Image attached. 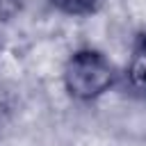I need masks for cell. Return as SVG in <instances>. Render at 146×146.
<instances>
[{"label": "cell", "instance_id": "1", "mask_svg": "<svg viewBox=\"0 0 146 146\" xmlns=\"http://www.w3.org/2000/svg\"><path fill=\"white\" fill-rule=\"evenodd\" d=\"M64 82L71 96L89 100L100 96L114 82V68L100 52L80 50L68 59L64 68Z\"/></svg>", "mask_w": 146, "mask_h": 146}, {"label": "cell", "instance_id": "2", "mask_svg": "<svg viewBox=\"0 0 146 146\" xmlns=\"http://www.w3.org/2000/svg\"><path fill=\"white\" fill-rule=\"evenodd\" d=\"M128 78L135 91H139L141 96H146V43L139 46L130 59L128 66Z\"/></svg>", "mask_w": 146, "mask_h": 146}, {"label": "cell", "instance_id": "3", "mask_svg": "<svg viewBox=\"0 0 146 146\" xmlns=\"http://www.w3.org/2000/svg\"><path fill=\"white\" fill-rule=\"evenodd\" d=\"M64 14H91L100 0H50Z\"/></svg>", "mask_w": 146, "mask_h": 146}]
</instances>
